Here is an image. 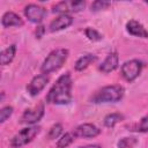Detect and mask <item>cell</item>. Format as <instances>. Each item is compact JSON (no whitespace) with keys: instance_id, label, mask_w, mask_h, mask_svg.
I'll use <instances>...</instances> for the list:
<instances>
[{"instance_id":"1","label":"cell","mask_w":148,"mask_h":148,"mask_svg":"<svg viewBox=\"0 0 148 148\" xmlns=\"http://www.w3.org/2000/svg\"><path fill=\"white\" fill-rule=\"evenodd\" d=\"M72 101V76L69 73L60 75L46 95V102L56 105H65Z\"/></svg>"},{"instance_id":"2","label":"cell","mask_w":148,"mask_h":148,"mask_svg":"<svg viewBox=\"0 0 148 148\" xmlns=\"http://www.w3.org/2000/svg\"><path fill=\"white\" fill-rule=\"evenodd\" d=\"M125 89L119 84L105 86L97 90L91 97V103L101 104V103H116L119 102L124 96Z\"/></svg>"},{"instance_id":"3","label":"cell","mask_w":148,"mask_h":148,"mask_svg":"<svg viewBox=\"0 0 148 148\" xmlns=\"http://www.w3.org/2000/svg\"><path fill=\"white\" fill-rule=\"evenodd\" d=\"M68 54H69V52L67 49H56V50L51 51L40 66L42 74L47 75L50 73L58 71L66 62Z\"/></svg>"},{"instance_id":"4","label":"cell","mask_w":148,"mask_h":148,"mask_svg":"<svg viewBox=\"0 0 148 148\" xmlns=\"http://www.w3.org/2000/svg\"><path fill=\"white\" fill-rule=\"evenodd\" d=\"M39 130L40 128L38 126H35V125L22 128L21 131H18L10 139V147H13V148H21V147L28 145L39 133Z\"/></svg>"},{"instance_id":"5","label":"cell","mask_w":148,"mask_h":148,"mask_svg":"<svg viewBox=\"0 0 148 148\" xmlns=\"http://www.w3.org/2000/svg\"><path fill=\"white\" fill-rule=\"evenodd\" d=\"M142 67H143L142 61L139 60V59H131V60H127V61H125V62L121 65V68H120L121 76H123L127 82H133V81L141 74Z\"/></svg>"},{"instance_id":"6","label":"cell","mask_w":148,"mask_h":148,"mask_svg":"<svg viewBox=\"0 0 148 148\" xmlns=\"http://www.w3.org/2000/svg\"><path fill=\"white\" fill-rule=\"evenodd\" d=\"M44 111H45L44 104H42V103L34 106V108H29L23 112V114L21 117V123L32 126L43 118Z\"/></svg>"},{"instance_id":"7","label":"cell","mask_w":148,"mask_h":148,"mask_svg":"<svg viewBox=\"0 0 148 148\" xmlns=\"http://www.w3.org/2000/svg\"><path fill=\"white\" fill-rule=\"evenodd\" d=\"M24 15L30 22L38 24L44 20V17L46 15V9L39 5L29 3L24 7Z\"/></svg>"},{"instance_id":"8","label":"cell","mask_w":148,"mask_h":148,"mask_svg":"<svg viewBox=\"0 0 148 148\" xmlns=\"http://www.w3.org/2000/svg\"><path fill=\"white\" fill-rule=\"evenodd\" d=\"M49 83V77L45 74L36 75L31 79V81L27 86V91L30 96H37Z\"/></svg>"},{"instance_id":"9","label":"cell","mask_w":148,"mask_h":148,"mask_svg":"<svg viewBox=\"0 0 148 148\" xmlns=\"http://www.w3.org/2000/svg\"><path fill=\"white\" fill-rule=\"evenodd\" d=\"M73 133L77 138H96L97 135L101 134V130L94 124L84 123L79 125Z\"/></svg>"},{"instance_id":"10","label":"cell","mask_w":148,"mask_h":148,"mask_svg":"<svg viewBox=\"0 0 148 148\" xmlns=\"http://www.w3.org/2000/svg\"><path fill=\"white\" fill-rule=\"evenodd\" d=\"M72 24H73V17L69 14H60L54 20L51 21V23H50V31L54 32V31L64 30V29L71 27Z\"/></svg>"},{"instance_id":"11","label":"cell","mask_w":148,"mask_h":148,"mask_svg":"<svg viewBox=\"0 0 148 148\" xmlns=\"http://www.w3.org/2000/svg\"><path fill=\"white\" fill-rule=\"evenodd\" d=\"M119 65V56L117 52H111L106 56V58L103 60V62L99 65V71L102 73H110L113 72Z\"/></svg>"},{"instance_id":"12","label":"cell","mask_w":148,"mask_h":148,"mask_svg":"<svg viewBox=\"0 0 148 148\" xmlns=\"http://www.w3.org/2000/svg\"><path fill=\"white\" fill-rule=\"evenodd\" d=\"M126 30L132 36L140 38H148V30L143 27V24H141L135 20H130L126 23Z\"/></svg>"},{"instance_id":"13","label":"cell","mask_w":148,"mask_h":148,"mask_svg":"<svg viewBox=\"0 0 148 148\" xmlns=\"http://www.w3.org/2000/svg\"><path fill=\"white\" fill-rule=\"evenodd\" d=\"M1 24L3 28H12V27H22L23 20L14 12H6L1 17Z\"/></svg>"},{"instance_id":"14","label":"cell","mask_w":148,"mask_h":148,"mask_svg":"<svg viewBox=\"0 0 148 148\" xmlns=\"http://www.w3.org/2000/svg\"><path fill=\"white\" fill-rule=\"evenodd\" d=\"M95 60H96V56H95V54H92V53L83 54V56H81V57L76 60V62H75V65H74V68H75V71L81 72V71L86 69V68H87L91 62H94Z\"/></svg>"},{"instance_id":"15","label":"cell","mask_w":148,"mask_h":148,"mask_svg":"<svg viewBox=\"0 0 148 148\" xmlns=\"http://www.w3.org/2000/svg\"><path fill=\"white\" fill-rule=\"evenodd\" d=\"M15 53H16V45L15 44H12V45L7 46L5 50H2L1 56H0V58H1V65L2 66L9 65L13 61V59L15 57Z\"/></svg>"},{"instance_id":"16","label":"cell","mask_w":148,"mask_h":148,"mask_svg":"<svg viewBox=\"0 0 148 148\" xmlns=\"http://www.w3.org/2000/svg\"><path fill=\"white\" fill-rule=\"evenodd\" d=\"M124 119V116L119 112H113V113H109L104 117L103 119V124L105 127H109V128H112L114 127L118 123H120L121 120Z\"/></svg>"},{"instance_id":"17","label":"cell","mask_w":148,"mask_h":148,"mask_svg":"<svg viewBox=\"0 0 148 148\" xmlns=\"http://www.w3.org/2000/svg\"><path fill=\"white\" fill-rule=\"evenodd\" d=\"M76 136L74 135V133H71V132H67L65 134H62L60 136V139L58 140L57 142V148H67L68 146H71L74 141Z\"/></svg>"},{"instance_id":"18","label":"cell","mask_w":148,"mask_h":148,"mask_svg":"<svg viewBox=\"0 0 148 148\" xmlns=\"http://www.w3.org/2000/svg\"><path fill=\"white\" fill-rule=\"evenodd\" d=\"M138 143V139L134 136H126L117 142L118 148H133Z\"/></svg>"},{"instance_id":"19","label":"cell","mask_w":148,"mask_h":148,"mask_svg":"<svg viewBox=\"0 0 148 148\" xmlns=\"http://www.w3.org/2000/svg\"><path fill=\"white\" fill-rule=\"evenodd\" d=\"M62 131H64V127L61 124L57 123L54 124L50 130H49V133H47V138L50 140H54V139H58L61 134H62Z\"/></svg>"},{"instance_id":"20","label":"cell","mask_w":148,"mask_h":148,"mask_svg":"<svg viewBox=\"0 0 148 148\" xmlns=\"http://www.w3.org/2000/svg\"><path fill=\"white\" fill-rule=\"evenodd\" d=\"M72 12L71 9V1H61L59 3H57L56 6H53L52 12L53 13H59L60 14H68L67 12Z\"/></svg>"},{"instance_id":"21","label":"cell","mask_w":148,"mask_h":148,"mask_svg":"<svg viewBox=\"0 0 148 148\" xmlns=\"http://www.w3.org/2000/svg\"><path fill=\"white\" fill-rule=\"evenodd\" d=\"M84 35H86V37L89 39V40H91V42H99V40H102V38H103V36H102V34H99L96 29H94V28H87L86 30H84Z\"/></svg>"},{"instance_id":"22","label":"cell","mask_w":148,"mask_h":148,"mask_svg":"<svg viewBox=\"0 0 148 148\" xmlns=\"http://www.w3.org/2000/svg\"><path fill=\"white\" fill-rule=\"evenodd\" d=\"M13 111H14L13 106H10V105L3 106V108L0 110V123L3 124V123L13 114Z\"/></svg>"},{"instance_id":"23","label":"cell","mask_w":148,"mask_h":148,"mask_svg":"<svg viewBox=\"0 0 148 148\" xmlns=\"http://www.w3.org/2000/svg\"><path fill=\"white\" fill-rule=\"evenodd\" d=\"M135 131H138V132H148V114H146L145 117L141 118L140 123L136 125Z\"/></svg>"},{"instance_id":"24","label":"cell","mask_w":148,"mask_h":148,"mask_svg":"<svg viewBox=\"0 0 148 148\" xmlns=\"http://www.w3.org/2000/svg\"><path fill=\"white\" fill-rule=\"evenodd\" d=\"M108 6H110V2H108V1H95L91 5V10H94V12L101 10V9L106 8Z\"/></svg>"},{"instance_id":"25","label":"cell","mask_w":148,"mask_h":148,"mask_svg":"<svg viewBox=\"0 0 148 148\" xmlns=\"http://www.w3.org/2000/svg\"><path fill=\"white\" fill-rule=\"evenodd\" d=\"M86 2L84 1H71V9L72 12H80L84 8Z\"/></svg>"},{"instance_id":"26","label":"cell","mask_w":148,"mask_h":148,"mask_svg":"<svg viewBox=\"0 0 148 148\" xmlns=\"http://www.w3.org/2000/svg\"><path fill=\"white\" fill-rule=\"evenodd\" d=\"M45 32V27L44 25H38L37 29H36V38H42V36L44 35Z\"/></svg>"},{"instance_id":"27","label":"cell","mask_w":148,"mask_h":148,"mask_svg":"<svg viewBox=\"0 0 148 148\" xmlns=\"http://www.w3.org/2000/svg\"><path fill=\"white\" fill-rule=\"evenodd\" d=\"M79 148H102V147L99 145H86V146H82Z\"/></svg>"}]
</instances>
